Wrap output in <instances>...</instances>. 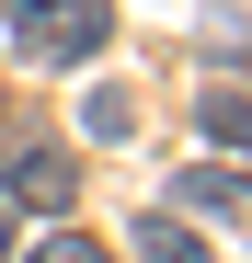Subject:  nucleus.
<instances>
[{
    "instance_id": "obj_1",
    "label": "nucleus",
    "mask_w": 252,
    "mask_h": 263,
    "mask_svg": "<svg viewBox=\"0 0 252 263\" xmlns=\"http://www.w3.org/2000/svg\"><path fill=\"white\" fill-rule=\"evenodd\" d=\"M103 34H115V12H103V0H12V46H23V58H46V69L92 58Z\"/></svg>"
},
{
    "instance_id": "obj_2",
    "label": "nucleus",
    "mask_w": 252,
    "mask_h": 263,
    "mask_svg": "<svg viewBox=\"0 0 252 263\" xmlns=\"http://www.w3.org/2000/svg\"><path fill=\"white\" fill-rule=\"evenodd\" d=\"M0 183H12V217H23V206H69L80 172H69V149H12V172H0Z\"/></svg>"
},
{
    "instance_id": "obj_3",
    "label": "nucleus",
    "mask_w": 252,
    "mask_h": 263,
    "mask_svg": "<svg viewBox=\"0 0 252 263\" xmlns=\"http://www.w3.org/2000/svg\"><path fill=\"white\" fill-rule=\"evenodd\" d=\"M195 126L218 149H252V92H241V80H206V92H195Z\"/></svg>"
},
{
    "instance_id": "obj_4",
    "label": "nucleus",
    "mask_w": 252,
    "mask_h": 263,
    "mask_svg": "<svg viewBox=\"0 0 252 263\" xmlns=\"http://www.w3.org/2000/svg\"><path fill=\"white\" fill-rule=\"evenodd\" d=\"M184 206H206V217H229V229H252V183H241V172H218V160L184 172Z\"/></svg>"
},
{
    "instance_id": "obj_5",
    "label": "nucleus",
    "mask_w": 252,
    "mask_h": 263,
    "mask_svg": "<svg viewBox=\"0 0 252 263\" xmlns=\"http://www.w3.org/2000/svg\"><path fill=\"white\" fill-rule=\"evenodd\" d=\"M138 263H206V240L184 229L172 206H149V217H138Z\"/></svg>"
},
{
    "instance_id": "obj_6",
    "label": "nucleus",
    "mask_w": 252,
    "mask_h": 263,
    "mask_svg": "<svg viewBox=\"0 0 252 263\" xmlns=\"http://www.w3.org/2000/svg\"><path fill=\"white\" fill-rule=\"evenodd\" d=\"M12 263H115L92 229H58V240H34V252H12Z\"/></svg>"
},
{
    "instance_id": "obj_7",
    "label": "nucleus",
    "mask_w": 252,
    "mask_h": 263,
    "mask_svg": "<svg viewBox=\"0 0 252 263\" xmlns=\"http://www.w3.org/2000/svg\"><path fill=\"white\" fill-rule=\"evenodd\" d=\"M80 126H92V138H126L138 115H126V92H92V103H80Z\"/></svg>"
},
{
    "instance_id": "obj_8",
    "label": "nucleus",
    "mask_w": 252,
    "mask_h": 263,
    "mask_svg": "<svg viewBox=\"0 0 252 263\" xmlns=\"http://www.w3.org/2000/svg\"><path fill=\"white\" fill-rule=\"evenodd\" d=\"M12 252H23V217H12V206H0V263H12Z\"/></svg>"
}]
</instances>
